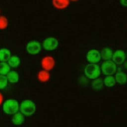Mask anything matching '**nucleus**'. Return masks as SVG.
Returning a JSON list of instances; mask_svg holds the SVG:
<instances>
[{"label":"nucleus","mask_w":127,"mask_h":127,"mask_svg":"<svg viewBox=\"0 0 127 127\" xmlns=\"http://www.w3.org/2000/svg\"><path fill=\"white\" fill-rule=\"evenodd\" d=\"M20 112L26 117H29L33 115L36 110L35 103L29 99L23 100L19 106Z\"/></svg>","instance_id":"1"},{"label":"nucleus","mask_w":127,"mask_h":127,"mask_svg":"<svg viewBox=\"0 0 127 127\" xmlns=\"http://www.w3.org/2000/svg\"><path fill=\"white\" fill-rule=\"evenodd\" d=\"M19 105L18 101L14 99H8L2 104V110L4 113L8 115H13L18 111Z\"/></svg>","instance_id":"2"},{"label":"nucleus","mask_w":127,"mask_h":127,"mask_svg":"<svg viewBox=\"0 0 127 127\" xmlns=\"http://www.w3.org/2000/svg\"><path fill=\"white\" fill-rule=\"evenodd\" d=\"M101 73V69L99 65L96 64H89L84 68L85 76L90 79H94L98 78Z\"/></svg>","instance_id":"3"},{"label":"nucleus","mask_w":127,"mask_h":127,"mask_svg":"<svg viewBox=\"0 0 127 127\" xmlns=\"http://www.w3.org/2000/svg\"><path fill=\"white\" fill-rule=\"evenodd\" d=\"M101 71L105 75H112L117 71L116 64L110 60L105 61L102 64Z\"/></svg>","instance_id":"4"},{"label":"nucleus","mask_w":127,"mask_h":127,"mask_svg":"<svg viewBox=\"0 0 127 127\" xmlns=\"http://www.w3.org/2000/svg\"><path fill=\"white\" fill-rule=\"evenodd\" d=\"M42 46L45 50L54 51L58 48L59 41L58 39L55 37H48L43 41Z\"/></svg>","instance_id":"5"},{"label":"nucleus","mask_w":127,"mask_h":127,"mask_svg":"<svg viewBox=\"0 0 127 127\" xmlns=\"http://www.w3.org/2000/svg\"><path fill=\"white\" fill-rule=\"evenodd\" d=\"M56 64L54 58L51 56H46L44 57L41 62V66L43 69L50 71L53 69Z\"/></svg>","instance_id":"6"},{"label":"nucleus","mask_w":127,"mask_h":127,"mask_svg":"<svg viewBox=\"0 0 127 127\" xmlns=\"http://www.w3.org/2000/svg\"><path fill=\"white\" fill-rule=\"evenodd\" d=\"M101 59L100 52L97 49H91L86 54L87 61L90 63L96 64L100 62Z\"/></svg>","instance_id":"7"},{"label":"nucleus","mask_w":127,"mask_h":127,"mask_svg":"<svg viewBox=\"0 0 127 127\" xmlns=\"http://www.w3.org/2000/svg\"><path fill=\"white\" fill-rule=\"evenodd\" d=\"M41 44L37 41H31L28 42L26 45L27 52L31 55H36L39 53L41 50Z\"/></svg>","instance_id":"8"},{"label":"nucleus","mask_w":127,"mask_h":127,"mask_svg":"<svg viewBox=\"0 0 127 127\" xmlns=\"http://www.w3.org/2000/svg\"><path fill=\"white\" fill-rule=\"evenodd\" d=\"M126 57V53L124 50H117L113 53L112 59L116 64L121 65L125 62Z\"/></svg>","instance_id":"9"},{"label":"nucleus","mask_w":127,"mask_h":127,"mask_svg":"<svg viewBox=\"0 0 127 127\" xmlns=\"http://www.w3.org/2000/svg\"><path fill=\"white\" fill-rule=\"evenodd\" d=\"M70 0H52L53 6L57 9L64 10L70 4Z\"/></svg>","instance_id":"10"},{"label":"nucleus","mask_w":127,"mask_h":127,"mask_svg":"<svg viewBox=\"0 0 127 127\" xmlns=\"http://www.w3.org/2000/svg\"><path fill=\"white\" fill-rule=\"evenodd\" d=\"M25 116L20 112H17L13 115L11 119L12 123L16 126H20L23 124L25 120Z\"/></svg>","instance_id":"11"},{"label":"nucleus","mask_w":127,"mask_h":127,"mask_svg":"<svg viewBox=\"0 0 127 127\" xmlns=\"http://www.w3.org/2000/svg\"><path fill=\"white\" fill-rule=\"evenodd\" d=\"M37 78L40 82H46L48 81L50 78V74L48 71L43 69L39 71L38 73Z\"/></svg>","instance_id":"12"},{"label":"nucleus","mask_w":127,"mask_h":127,"mask_svg":"<svg viewBox=\"0 0 127 127\" xmlns=\"http://www.w3.org/2000/svg\"><path fill=\"white\" fill-rule=\"evenodd\" d=\"M116 82L120 85H124L127 82V75L124 72L119 71L115 74Z\"/></svg>","instance_id":"13"},{"label":"nucleus","mask_w":127,"mask_h":127,"mask_svg":"<svg viewBox=\"0 0 127 127\" xmlns=\"http://www.w3.org/2000/svg\"><path fill=\"white\" fill-rule=\"evenodd\" d=\"M6 76L8 81L11 83H17L19 79V74L14 70H10Z\"/></svg>","instance_id":"14"},{"label":"nucleus","mask_w":127,"mask_h":127,"mask_svg":"<svg viewBox=\"0 0 127 127\" xmlns=\"http://www.w3.org/2000/svg\"><path fill=\"white\" fill-rule=\"evenodd\" d=\"M100 53L101 58L104 61L110 60L112 59L113 54L112 50L109 47H105L102 49Z\"/></svg>","instance_id":"15"},{"label":"nucleus","mask_w":127,"mask_h":127,"mask_svg":"<svg viewBox=\"0 0 127 127\" xmlns=\"http://www.w3.org/2000/svg\"><path fill=\"white\" fill-rule=\"evenodd\" d=\"M11 56L10 51L6 48L0 49V62H6Z\"/></svg>","instance_id":"16"},{"label":"nucleus","mask_w":127,"mask_h":127,"mask_svg":"<svg viewBox=\"0 0 127 127\" xmlns=\"http://www.w3.org/2000/svg\"><path fill=\"white\" fill-rule=\"evenodd\" d=\"M104 85L103 80L100 78H97L93 80L91 83L92 88L95 90H99L102 89Z\"/></svg>","instance_id":"17"},{"label":"nucleus","mask_w":127,"mask_h":127,"mask_svg":"<svg viewBox=\"0 0 127 127\" xmlns=\"http://www.w3.org/2000/svg\"><path fill=\"white\" fill-rule=\"evenodd\" d=\"M7 62L10 67L15 68L18 66L20 64V59L18 56L13 55L10 56Z\"/></svg>","instance_id":"18"},{"label":"nucleus","mask_w":127,"mask_h":127,"mask_svg":"<svg viewBox=\"0 0 127 127\" xmlns=\"http://www.w3.org/2000/svg\"><path fill=\"white\" fill-rule=\"evenodd\" d=\"M103 82L105 85L108 87L114 86L116 83L115 77L112 75H106L104 79Z\"/></svg>","instance_id":"19"},{"label":"nucleus","mask_w":127,"mask_h":127,"mask_svg":"<svg viewBox=\"0 0 127 127\" xmlns=\"http://www.w3.org/2000/svg\"><path fill=\"white\" fill-rule=\"evenodd\" d=\"M10 70V66L6 62L0 63V74L6 75Z\"/></svg>","instance_id":"20"},{"label":"nucleus","mask_w":127,"mask_h":127,"mask_svg":"<svg viewBox=\"0 0 127 127\" xmlns=\"http://www.w3.org/2000/svg\"><path fill=\"white\" fill-rule=\"evenodd\" d=\"M78 83L80 87H85L88 86L89 81L87 77L84 76H80L78 79Z\"/></svg>","instance_id":"21"},{"label":"nucleus","mask_w":127,"mask_h":127,"mask_svg":"<svg viewBox=\"0 0 127 127\" xmlns=\"http://www.w3.org/2000/svg\"><path fill=\"white\" fill-rule=\"evenodd\" d=\"M8 25V20L7 18L3 15L0 16V29L3 30L7 28Z\"/></svg>","instance_id":"22"},{"label":"nucleus","mask_w":127,"mask_h":127,"mask_svg":"<svg viewBox=\"0 0 127 127\" xmlns=\"http://www.w3.org/2000/svg\"><path fill=\"white\" fill-rule=\"evenodd\" d=\"M8 80L6 75L0 74V89L5 88L8 84Z\"/></svg>","instance_id":"23"},{"label":"nucleus","mask_w":127,"mask_h":127,"mask_svg":"<svg viewBox=\"0 0 127 127\" xmlns=\"http://www.w3.org/2000/svg\"><path fill=\"white\" fill-rule=\"evenodd\" d=\"M120 3L124 6H127V0H120Z\"/></svg>","instance_id":"24"},{"label":"nucleus","mask_w":127,"mask_h":127,"mask_svg":"<svg viewBox=\"0 0 127 127\" xmlns=\"http://www.w3.org/2000/svg\"><path fill=\"white\" fill-rule=\"evenodd\" d=\"M3 101V97L2 93L0 92V106L2 104Z\"/></svg>","instance_id":"25"},{"label":"nucleus","mask_w":127,"mask_h":127,"mask_svg":"<svg viewBox=\"0 0 127 127\" xmlns=\"http://www.w3.org/2000/svg\"><path fill=\"white\" fill-rule=\"evenodd\" d=\"M124 68L125 69H127V61H126V62H125L124 63Z\"/></svg>","instance_id":"26"},{"label":"nucleus","mask_w":127,"mask_h":127,"mask_svg":"<svg viewBox=\"0 0 127 127\" xmlns=\"http://www.w3.org/2000/svg\"><path fill=\"white\" fill-rule=\"evenodd\" d=\"M78 0H70V1H73V2H75V1H78Z\"/></svg>","instance_id":"27"},{"label":"nucleus","mask_w":127,"mask_h":127,"mask_svg":"<svg viewBox=\"0 0 127 127\" xmlns=\"http://www.w3.org/2000/svg\"><path fill=\"white\" fill-rule=\"evenodd\" d=\"M126 55H127V54H126Z\"/></svg>","instance_id":"28"}]
</instances>
